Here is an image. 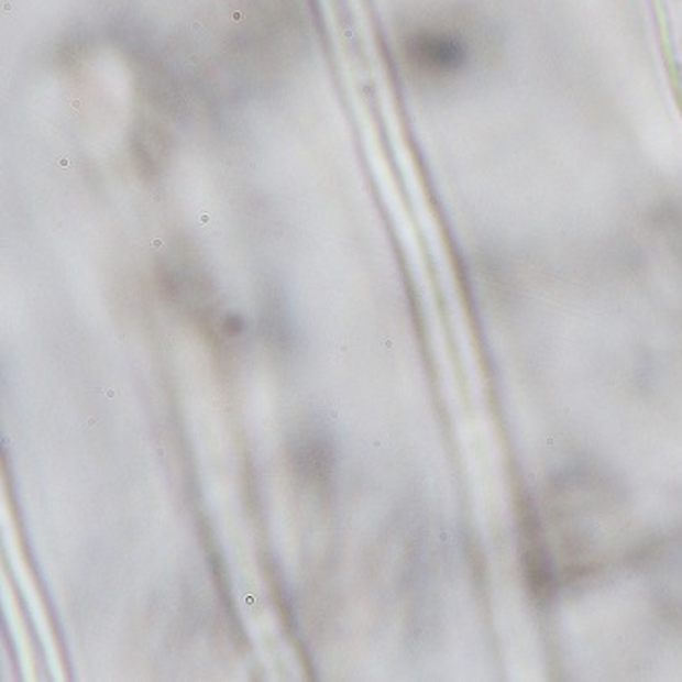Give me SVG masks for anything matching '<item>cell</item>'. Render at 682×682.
<instances>
[{
    "instance_id": "obj_1",
    "label": "cell",
    "mask_w": 682,
    "mask_h": 682,
    "mask_svg": "<svg viewBox=\"0 0 682 682\" xmlns=\"http://www.w3.org/2000/svg\"><path fill=\"white\" fill-rule=\"evenodd\" d=\"M418 66L429 70H449L461 62V47L447 35H416L408 47Z\"/></svg>"
},
{
    "instance_id": "obj_2",
    "label": "cell",
    "mask_w": 682,
    "mask_h": 682,
    "mask_svg": "<svg viewBox=\"0 0 682 682\" xmlns=\"http://www.w3.org/2000/svg\"><path fill=\"white\" fill-rule=\"evenodd\" d=\"M138 135L140 140L134 148L138 152V161H142V164H146L150 168H156L158 164H163L164 144L163 140L156 135V130L150 128Z\"/></svg>"
}]
</instances>
